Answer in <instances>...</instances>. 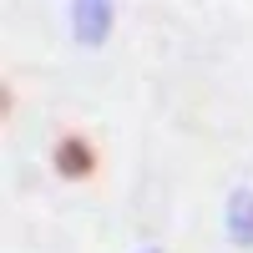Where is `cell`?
I'll return each mask as SVG.
<instances>
[{
	"instance_id": "cell-1",
	"label": "cell",
	"mask_w": 253,
	"mask_h": 253,
	"mask_svg": "<svg viewBox=\"0 0 253 253\" xmlns=\"http://www.w3.org/2000/svg\"><path fill=\"white\" fill-rule=\"evenodd\" d=\"M71 31H76V41L81 46H101L107 41V31H112V5L107 0H81V5H71Z\"/></svg>"
},
{
	"instance_id": "cell-2",
	"label": "cell",
	"mask_w": 253,
	"mask_h": 253,
	"mask_svg": "<svg viewBox=\"0 0 253 253\" xmlns=\"http://www.w3.org/2000/svg\"><path fill=\"white\" fill-rule=\"evenodd\" d=\"M91 167H96V152H91L86 137H61L56 142V172L61 177H91Z\"/></svg>"
},
{
	"instance_id": "cell-3",
	"label": "cell",
	"mask_w": 253,
	"mask_h": 253,
	"mask_svg": "<svg viewBox=\"0 0 253 253\" xmlns=\"http://www.w3.org/2000/svg\"><path fill=\"white\" fill-rule=\"evenodd\" d=\"M228 238L238 248H253V187H238L228 198Z\"/></svg>"
},
{
	"instance_id": "cell-4",
	"label": "cell",
	"mask_w": 253,
	"mask_h": 253,
	"mask_svg": "<svg viewBox=\"0 0 253 253\" xmlns=\"http://www.w3.org/2000/svg\"><path fill=\"white\" fill-rule=\"evenodd\" d=\"M147 253H157V248H147Z\"/></svg>"
}]
</instances>
